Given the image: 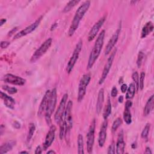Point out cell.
<instances>
[{
	"label": "cell",
	"mask_w": 154,
	"mask_h": 154,
	"mask_svg": "<svg viewBox=\"0 0 154 154\" xmlns=\"http://www.w3.org/2000/svg\"><path fill=\"white\" fill-rule=\"evenodd\" d=\"M90 1H86L84 2L82 5H81L77 9L68 31L69 36H72L74 34L76 29L78 28L80 21L82 19L85 13L87 11L88 8L90 7Z\"/></svg>",
	"instance_id": "6da1fadb"
},
{
	"label": "cell",
	"mask_w": 154,
	"mask_h": 154,
	"mask_svg": "<svg viewBox=\"0 0 154 154\" xmlns=\"http://www.w3.org/2000/svg\"><path fill=\"white\" fill-rule=\"evenodd\" d=\"M104 37H105V30H102L99 34L95 42L94 45L90 54L88 64H87L88 69H90L93 67L96 60L99 57L103 45Z\"/></svg>",
	"instance_id": "7a4b0ae2"
},
{
	"label": "cell",
	"mask_w": 154,
	"mask_h": 154,
	"mask_svg": "<svg viewBox=\"0 0 154 154\" xmlns=\"http://www.w3.org/2000/svg\"><path fill=\"white\" fill-rule=\"evenodd\" d=\"M57 90H56V88H54L51 91V94L49 96V99L48 100L46 111L45 113V119L48 125H50L51 123V117L52 114L55 108V105L57 103Z\"/></svg>",
	"instance_id": "3957f363"
},
{
	"label": "cell",
	"mask_w": 154,
	"mask_h": 154,
	"mask_svg": "<svg viewBox=\"0 0 154 154\" xmlns=\"http://www.w3.org/2000/svg\"><path fill=\"white\" fill-rule=\"evenodd\" d=\"M82 40H79L78 43L76 44V47L73 51V52L67 63L66 70L68 73H70L72 72L76 61L78 60L80 52L82 49Z\"/></svg>",
	"instance_id": "277c9868"
},
{
	"label": "cell",
	"mask_w": 154,
	"mask_h": 154,
	"mask_svg": "<svg viewBox=\"0 0 154 154\" xmlns=\"http://www.w3.org/2000/svg\"><path fill=\"white\" fill-rule=\"evenodd\" d=\"M72 105H73V103L72 100H69L67 102V104L66 105L64 114V119L66 124L65 136L69 134L70 131L73 126V120H72Z\"/></svg>",
	"instance_id": "5b68a950"
},
{
	"label": "cell",
	"mask_w": 154,
	"mask_h": 154,
	"mask_svg": "<svg viewBox=\"0 0 154 154\" xmlns=\"http://www.w3.org/2000/svg\"><path fill=\"white\" fill-rule=\"evenodd\" d=\"M90 79H91L90 73L84 74L82 76L81 79H80L79 87H78V102H81L83 99L86 93L87 87L88 85Z\"/></svg>",
	"instance_id": "8992f818"
},
{
	"label": "cell",
	"mask_w": 154,
	"mask_h": 154,
	"mask_svg": "<svg viewBox=\"0 0 154 154\" xmlns=\"http://www.w3.org/2000/svg\"><path fill=\"white\" fill-rule=\"evenodd\" d=\"M52 42V38H49L46 40L35 51V52L32 55L30 61L31 63H34L38 59H39L45 52L49 49L50 46H51Z\"/></svg>",
	"instance_id": "52a82bcc"
},
{
	"label": "cell",
	"mask_w": 154,
	"mask_h": 154,
	"mask_svg": "<svg viewBox=\"0 0 154 154\" xmlns=\"http://www.w3.org/2000/svg\"><path fill=\"white\" fill-rule=\"evenodd\" d=\"M96 128V120L94 119L90 125L88 133L87 134V152L91 153L93 151V144L94 141V132Z\"/></svg>",
	"instance_id": "ba28073f"
},
{
	"label": "cell",
	"mask_w": 154,
	"mask_h": 154,
	"mask_svg": "<svg viewBox=\"0 0 154 154\" xmlns=\"http://www.w3.org/2000/svg\"><path fill=\"white\" fill-rule=\"evenodd\" d=\"M116 52H117V49H115L112 52L110 56L108 58L107 61H106V63H105V64L104 66V67H103V71H102V76H101V77L99 79V84H102L104 82L105 79L106 78V77L108 76V74L109 72V70H110V69L112 66V62H113V60L114 59V57L116 55Z\"/></svg>",
	"instance_id": "9c48e42d"
},
{
	"label": "cell",
	"mask_w": 154,
	"mask_h": 154,
	"mask_svg": "<svg viewBox=\"0 0 154 154\" xmlns=\"http://www.w3.org/2000/svg\"><path fill=\"white\" fill-rule=\"evenodd\" d=\"M68 99V94H64L60 102L59 106L55 113L54 115V120L57 123H59L60 120L63 117L64 114L65 109H66V105L67 103V100Z\"/></svg>",
	"instance_id": "30bf717a"
},
{
	"label": "cell",
	"mask_w": 154,
	"mask_h": 154,
	"mask_svg": "<svg viewBox=\"0 0 154 154\" xmlns=\"http://www.w3.org/2000/svg\"><path fill=\"white\" fill-rule=\"evenodd\" d=\"M43 18V16H40V17H38L34 22H33L32 23H31V25H29V26H26L25 29L21 30L19 32H18L17 34H16L13 38L14 39H18V38H20L28 34H30L31 32H32L35 29V28L39 25L42 19Z\"/></svg>",
	"instance_id": "8fae6325"
},
{
	"label": "cell",
	"mask_w": 154,
	"mask_h": 154,
	"mask_svg": "<svg viewBox=\"0 0 154 154\" xmlns=\"http://www.w3.org/2000/svg\"><path fill=\"white\" fill-rule=\"evenodd\" d=\"M3 80L5 82L16 85H23L26 82V80L24 78L10 73L5 75Z\"/></svg>",
	"instance_id": "7c38bea8"
},
{
	"label": "cell",
	"mask_w": 154,
	"mask_h": 154,
	"mask_svg": "<svg viewBox=\"0 0 154 154\" xmlns=\"http://www.w3.org/2000/svg\"><path fill=\"white\" fill-rule=\"evenodd\" d=\"M105 16H103L102 17H101L91 28V29H90V32H88V41L90 42L91 40H93L94 37L96 36L97 34L98 33L100 28L102 27V26L103 25L105 20Z\"/></svg>",
	"instance_id": "4fadbf2b"
},
{
	"label": "cell",
	"mask_w": 154,
	"mask_h": 154,
	"mask_svg": "<svg viewBox=\"0 0 154 154\" xmlns=\"http://www.w3.org/2000/svg\"><path fill=\"white\" fill-rule=\"evenodd\" d=\"M55 130L56 128L54 125H52L50 127V129L46 136L45 142L43 144V149L44 150H46L48 147H49L54 141L55 135Z\"/></svg>",
	"instance_id": "5bb4252c"
},
{
	"label": "cell",
	"mask_w": 154,
	"mask_h": 154,
	"mask_svg": "<svg viewBox=\"0 0 154 154\" xmlns=\"http://www.w3.org/2000/svg\"><path fill=\"white\" fill-rule=\"evenodd\" d=\"M120 29H121V25H119V28H117L116 31L114 32V34L112 35V37L109 39V42H108V44L106 46V48L105 50V55H108L111 52V51L112 50V49L113 48V47L114 46L116 43H117L118 38H119V34L120 32Z\"/></svg>",
	"instance_id": "9a60e30c"
},
{
	"label": "cell",
	"mask_w": 154,
	"mask_h": 154,
	"mask_svg": "<svg viewBox=\"0 0 154 154\" xmlns=\"http://www.w3.org/2000/svg\"><path fill=\"white\" fill-rule=\"evenodd\" d=\"M51 90H48L46 91L44 96L42 98V100L41 101V103L40 104L38 110V116H42L43 114L45 113L46 109L48 105V100L49 99V96L51 94Z\"/></svg>",
	"instance_id": "2e32d148"
},
{
	"label": "cell",
	"mask_w": 154,
	"mask_h": 154,
	"mask_svg": "<svg viewBox=\"0 0 154 154\" xmlns=\"http://www.w3.org/2000/svg\"><path fill=\"white\" fill-rule=\"evenodd\" d=\"M107 127H108V122L106 120H105L101 126L100 132L99 134L98 143L100 147H103L106 141Z\"/></svg>",
	"instance_id": "e0dca14e"
},
{
	"label": "cell",
	"mask_w": 154,
	"mask_h": 154,
	"mask_svg": "<svg viewBox=\"0 0 154 154\" xmlns=\"http://www.w3.org/2000/svg\"><path fill=\"white\" fill-rule=\"evenodd\" d=\"M132 104V103L131 100H127L125 103V111L123 112V119L127 125H129L132 122V116L130 111V108L131 107Z\"/></svg>",
	"instance_id": "ac0fdd59"
},
{
	"label": "cell",
	"mask_w": 154,
	"mask_h": 154,
	"mask_svg": "<svg viewBox=\"0 0 154 154\" xmlns=\"http://www.w3.org/2000/svg\"><path fill=\"white\" fill-rule=\"evenodd\" d=\"M1 98L3 100L5 105L10 109H14L15 105V100L11 97L8 96L2 91H0Z\"/></svg>",
	"instance_id": "d6986e66"
},
{
	"label": "cell",
	"mask_w": 154,
	"mask_h": 154,
	"mask_svg": "<svg viewBox=\"0 0 154 154\" xmlns=\"http://www.w3.org/2000/svg\"><path fill=\"white\" fill-rule=\"evenodd\" d=\"M125 147V143L123 140V134L122 131L119 134L116 143V153L117 154H122L124 153Z\"/></svg>",
	"instance_id": "ffe728a7"
},
{
	"label": "cell",
	"mask_w": 154,
	"mask_h": 154,
	"mask_svg": "<svg viewBox=\"0 0 154 154\" xmlns=\"http://www.w3.org/2000/svg\"><path fill=\"white\" fill-rule=\"evenodd\" d=\"M103 101H104V89L100 88L98 93V96H97L96 107V112L97 114H99L100 112V111L103 106Z\"/></svg>",
	"instance_id": "44dd1931"
},
{
	"label": "cell",
	"mask_w": 154,
	"mask_h": 154,
	"mask_svg": "<svg viewBox=\"0 0 154 154\" xmlns=\"http://www.w3.org/2000/svg\"><path fill=\"white\" fill-rule=\"evenodd\" d=\"M153 101H154V96L152 95L149 97L148 100L147 101V102L146 103V105L144 106V111H143V114H144V116H148L150 113L151 111L153 109Z\"/></svg>",
	"instance_id": "7402d4cb"
},
{
	"label": "cell",
	"mask_w": 154,
	"mask_h": 154,
	"mask_svg": "<svg viewBox=\"0 0 154 154\" xmlns=\"http://www.w3.org/2000/svg\"><path fill=\"white\" fill-rule=\"evenodd\" d=\"M153 23L150 21L147 22L142 29L141 33V38L146 37L153 31Z\"/></svg>",
	"instance_id": "603a6c76"
},
{
	"label": "cell",
	"mask_w": 154,
	"mask_h": 154,
	"mask_svg": "<svg viewBox=\"0 0 154 154\" xmlns=\"http://www.w3.org/2000/svg\"><path fill=\"white\" fill-rule=\"evenodd\" d=\"M14 145H15V142L13 141H8L7 143H5V144H3L0 147V153L4 154L5 153H7L8 151L12 149V148Z\"/></svg>",
	"instance_id": "cb8c5ba5"
},
{
	"label": "cell",
	"mask_w": 154,
	"mask_h": 154,
	"mask_svg": "<svg viewBox=\"0 0 154 154\" xmlns=\"http://www.w3.org/2000/svg\"><path fill=\"white\" fill-rule=\"evenodd\" d=\"M135 88H136V87L135 84L131 83L126 91V98L127 99H131L134 97L135 93Z\"/></svg>",
	"instance_id": "d4e9b609"
},
{
	"label": "cell",
	"mask_w": 154,
	"mask_h": 154,
	"mask_svg": "<svg viewBox=\"0 0 154 154\" xmlns=\"http://www.w3.org/2000/svg\"><path fill=\"white\" fill-rule=\"evenodd\" d=\"M111 112V104L109 97H108L107 100V103L104 108L103 112V117L105 120L107 119L108 116L110 115Z\"/></svg>",
	"instance_id": "484cf974"
},
{
	"label": "cell",
	"mask_w": 154,
	"mask_h": 154,
	"mask_svg": "<svg viewBox=\"0 0 154 154\" xmlns=\"http://www.w3.org/2000/svg\"><path fill=\"white\" fill-rule=\"evenodd\" d=\"M78 153L79 154H83L84 153L83 136L80 134L78 137Z\"/></svg>",
	"instance_id": "4316f807"
},
{
	"label": "cell",
	"mask_w": 154,
	"mask_h": 154,
	"mask_svg": "<svg viewBox=\"0 0 154 154\" xmlns=\"http://www.w3.org/2000/svg\"><path fill=\"white\" fill-rule=\"evenodd\" d=\"M79 2V1H76V0H73V1H70L65 6V7L64 8L63 11V13H67L68 11H69L73 7H75L78 2Z\"/></svg>",
	"instance_id": "83f0119b"
},
{
	"label": "cell",
	"mask_w": 154,
	"mask_h": 154,
	"mask_svg": "<svg viewBox=\"0 0 154 154\" xmlns=\"http://www.w3.org/2000/svg\"><path fill=\"white\" fill-rule=\"evenodd\" d=\"M35 126L34 125V123H31L29 124V131H28V136H27V141H29L31 139V138L32 137L34 133L35 132Z\"/></svg>",
	"instance_id": "f1b7e54d"
},
{
	"label": "cell",
	"mask_w": 154,
	"mask_h": 154,
	"mask_svg": "<svg viewBox=\"0 0 154 154\" xmlns=\"http://www.w3.org/2000/svg\"><path fill=\"white\" fill-rule=\"evenodd\" d=\"M122 119L120 118V117L117 118L114 120L113 123H112V132L116 131L117 129V128L122 125Z\"/></svg>",
	"instance_id": "f546056e"
},
{
	"label": "cell",
	"mask_w": 154,
	"mask_h": 154,
	"mask_svg": "<svg viewBox=\"0 0 154 154\" xmlns=\"http://www.w3.org/2000/svg\"><path fill=\"white\" fill-rule=\"evenodd\" d=\"M150 124L147 123L141 134V136L143 138H147L150 131Z\"/></svg>",
	"instance_id": "4dcf8cb0"
},
{
	"label": "cell",
	"mask_w": 154,
	"mask_h": 154,
	"mask_svg": "<svg viewBox=\"0 0 154 154\" xmlns=\"http://www.w3.org/2000/svg\"><path fill=\"white\" fill-rule=\"evenodd\" d=\"M2 88L4 89L5 91H7L8 93L13 94L14 93H16L17 91V90L16 88L15 87H9L8 85H2Z\"/></svg>",
	"instance_id": "1f68e13d"
},
{
	"label": "cell",
	"mask_w": 154,
	"mask_h": 154,
	"mask_svg": "<svg viewBox=\"0 0 154 154\" xmlns=\"http://www.w3.org/2000/svg\"><path fill=\"white\" fill-rule=\"evenodd\" d=\"M144 54L143 52L140 51L139 52V54L138 55V58H137V66L138 67H140L142 63H143V61L144 60Z\"/></svg>",
	"instance_id": "d6a6232c"
},
{
	"label": "cell",
	"mask_w": 154,
	"mask_h": 154,
	"mask_svg": "<svg viewBox=\"0 0 154 154\" xmlns=\"http://www.w3.org/2000/svg\"><path fill=\"white\" fill-rule=\"evenodd\" d=\"M132 78L135 84H136L135 87L137 88V90H139V75H138V73H137V72H134L132 73Z\"/></svg>",
	"instance_id": "836d02e7"
},
{
	"label": "cell",
	"mask_w": 154,
	"mask_h": 154,
	"mask_svg": "<svg viewBox=\"0 0 154 154\" xmlns=\"http://www.w3.org/2000/svg\"><path fill=\"white\" fill-rule=\"evenodd\" d=\"M145 73L142 72L140 74V77L139 78V88L140 90H143L144 87V81Z\"/></svg>",
	"instance_id": "e575fe53"
},
{
	"label": "cell",
	"mask_w": 154,
	"mask_h": 154,
	"mask_svg": "<svg viewBox=\"0 0 154 154\" xmlns=\"http://www.w3.org/2000/svg\"><path fill=\"white\" fill-rule=\"evenodd\" d=\"M115 153H116V151H115V143L114 141H112L108 148L107 153H108V154H114Z\"/></svg>",
	"instance_id": "d590c367"
},
{
	"label": "cell",
	"mask_w": 154,
	"mask_h": 154,
	"mask_svg": "<svg viewBox=\"0 0 154 154\" xmlns=\"http://www.w3.org/2000/svg\"><path fill=\"white\" fill-rule=\"evenodd\" d=\"M111 95L112 97H115L117 95V89L115 86H114L112 88V90L111 91Z\"/></svg>",
	"instance_id": "8d00e7d4"
},
{
	"label": "cell",
	"mask_w": 154,
	"mask_h": 154,
	"mask_svg": "<svg viewBox=\"0 0 154 154\" xmlns=\"http://www.w3.org/2000/svg\"><path fill=\"white\" fill-rule=\"evenodd\" d=\"M10 45V42L7 41H2L1 42V48L2 49H5L8 47V46Z\"/></svg>",
	"instance_id": "74e56055"
},
{
	"label": "cell",
	"mask_w": 154,
	"mask_h": 154,
	"mask_svg": "<svg viewBox=\"0 0 154 154\" xmlns=\"http://www.w3.org/2000/svg\"><path fill=\"white\" fill-rule=\"evenodd\" d=\"M120 89H121V91L122 93H125L126 91H127V89H128V86L126 84H123L121 85V87H120Z\"/></svg>",
	"instance_id": "f35d334b"
},
{
	"label": "cell",
	"mask_w": 154,
	"mask_h": 154,
	"mask_svg": "<svg viewBox=\"0 0 154 154\" xmlns=\"http://www.w3.org/2000/svg\"><path fill=\"white\" fill-rule=\"evenodd\" d=\"M42 153V150L41 147H40V146H38L36 147V149H35V153L38 154V153Z\"/></svg>",
	"instance_id": "ab89813d"
},
{
	"label": "cell",
	"mask_w": 154,
	"mask_h": 154,
	"mask_svg": "<svg viewBox=\"0 0 154 154\" xmlns=\"http://www.w3.org/2000/svg\"><path fill=\"white\" fill-rule=\"evenodd\" d=\"M144 153H152V152L151 151L149 147H147L146 149V150H145Z\"/></svg>",
	"instance_id": "60d3db41"
},
{
	"label": "cell",
	"mask_w": 154,
	"mask_h": 154,
	"mask_svg": "<svg viewBox=\"0 0 154 154\" xmlns=\"http://www.w3.org/2000/svg\"><path fill=\"white\" fill-rule=\"evenodd\" d=\"M5 22H6V19H1V20H0V26H1Z\"/></svg>",
	"instance_id": "b9f144b4"
},
{
	"label": "cell",
	"mask_w": 154,
	"mask_h": 154,
	"mask_svg": "<svg viewBox=\"0 0 154 154\" xmlns=\"http://www.w3.org/2000/svg\"><path fill=\"white\" fill-rule=\"evenodd\" d=\"M118 100H119V102L120 103H122L123 101V96H120L119 97Z\"/></svg>",
	"instance_id": "7bdbcfd3"
},
{
	"label": "cell",
	"mask_w": 154,
	"mask_h": 154,
	"mask_svg": "<svg viewBox=\"0 0 154 154\" xmlns=\"http://www.w3.org/2000/svg\"><path fill=\"white\" fill-rule=\"evenodd\" d=\"M47 153H55V152L54 150H49L48 152H47Z\"/></svg>",
	"instance_id": "ee69618b"
},
{
	"label": "cell",
	"mask_w": 154,
	"mask_h": 154,
	"mask_svg": "<svg viewBox=\"0 0 154 154\" xmlns=\"http://www.w3.org/2000/svg\"><path fill=\"white\" fill-rule=\"evenodd\" d=\"M56 25H57V23H54V26L52 25V27H51V30L54 29V28H55V26H56Z\"/></svg>",
	"instance_id": "f6af8a7d"
},
{
	"label": "cell",
	"mask_w": 154,
	"mask_h": 154,
	"mask_svg": "<svg viewBox=\"0 0 154 154\" xmlns=\"http://www.w3.org/2000/svg\"><path fill=\"white\" fill-rule=\"evenodd\" d=\"M20 153H28V152L26 151H22V152H20Z\"/></svg>",
	"instance_id": "bcb514c9"
}]
</instances>
